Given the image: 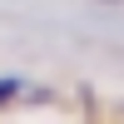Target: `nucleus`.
Instances as JSON below:
<instances>
[{
    "instance_id": "1",
    "label": "nucleus",
    "mask_w": 124,
    "mask_h": 124,
    "mask_svg": "<svg viewBox=\"0 0 124 124\" xmlns=\"http://www.w3.org/2000/svg\"><path fill=\"white\" fill-rule=\"evenodd\" d=\"M20 94V79H0V104H5V99H15Z\"/></svg>"
}]
</instances>
